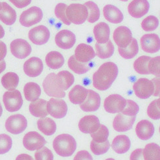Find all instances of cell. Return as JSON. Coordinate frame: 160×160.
I'll return each mask as SVG.
<instances>
[{
	"instance_id": "cell-1",
	"label": "cell",
	"mask_w": 160,
	"mask_h": 160,
	"mask_svg": "<svg viewBox=\"0 0 160 160\" xmlns=\"http://www.w3.org/2000/svg\"><path fill=\"white\" fill-rule=\"evenodd\" d=\"M118 69L115 63L107 62L102 64L93 73V86L99 91L109 89L117 78Z\"/></svg>"
},
{
	"instance_id": "cell-2",
	"label": "cell",
	"mask_w": 160,
	"mask_h": 160,
	"mask_svg": "<svg viewBox=\"0 0 160 160\" xmlns=\"http://www.w3.org/2000/svg\"><path fill=\"white\" fill-rule=\"evenodd\" d=\"M76 141L73 136L63 134L56 137L53 141V148L56 153L62 157H69L76 150Z\"/></svg>"
},
{
	"instance_id": "cell-3",
	"label": "cell",
	"mask_w": 160,
	"mask_h": 160,
	"mask_svg": "<svg viewBox=\"0 0 160 160\" xmlns=\"http://www.w3.org/2000/svg\"><path fill=\"white\" fill-rule=\"evenodd\" d=\"M66 14L70 22L75 25H81L87 20L88 11L84 5L72 3L67 8Z\"/></svg>"
},
{
	"instance_id": "cell-4",
	"label": "cell",
	"mask_w": 160,
	"mask_h": 160,
	"mask_svg": "<svg viewBox=\"0 0 160 160\" xmlns=\"http://www.w3.org/2000/svg\"><path fill=\"white\" fill-rule=\"evenodd\" d=\"M42 86L46 94L52 98H63L66 96V93L61 89L56 74L54 73H50L46 77Z\"/></svg>"
},
{
	"instance_id": "cell-5",
	"label": "cell",
	"mask_w": 160,
	"mask_h": 160,
	"mask_svg": "<svg viewBox=\"0 0 160 160\" xmlns=\"http://www.w3.org/2000/svg\"><path fill=\"white\" fill-rule=\"evenodd\" d=\"M3 102L5 108L8 111L13 112L18 111L21 108L23 100L19 90L8 91L3 95Z\"/></svg>"
},
{
	"instance_id": "cell-6",
	"label": "cell",
	"mask_w": 160,
	"mask_h": 160,
	"mask_svg": "<svg viewBox=\"0 0 160 160\" xmlns=\"http://www.w3.org/2000/svg\"><path fill=\"white\" fill-rule=\"evenodd\" d=\"M43 18L42 9L34 6L23 11L20 16L19 22L21 25L30 27L41 22Z\"/></svg>"
},
{
	"instance_id": "cell-7",
	"label": "cell",
	"mask_w": 160,
	"mask_h": 160,
	"mask_svg": "<svg viewBox=\"0 0 160 160\" xmlns=\"http://www.w3.org/2000/svg\"><path fill=\"white\" fill-rule=\"evenodd\" d=\"M133 90L138 98L146 99L150 98L153 94L155 88L152 80L146 78H140L134 83Z\"/></svg>"
},
{
	"instance_id": "cell-8",
	"label": "cell",
	"mask_w": 160,
	"mask_h": 160,
	"mask_svg": "<svg viewBox=\"0 0 160 160\" xmlns=\"http://www.w3.org/2000/svg\"><path fill=\"white\" fill-rule=\"evenodd\" d=\"M27 127L26 118L20 114L11 115L5 122V128L9 132L13 134H19L24 132Z\"/></svg>"
},
{
	"instance_id": "cell-9",
	"label": "cell",
	"mask_w": 160,
	"mask_h": 160,
	"mask_svg": "<svg viewBox=\"0 0 160 160\" xmlns=\"http://www.w3.org/2000/svg\"><path fill=\"white\" fill-rule=\"evenodd\" d=\"M47 110L50 116L60 119L66 115L68 106L66 102L63 99L51 98L47 102Z\"/></svg>"
},
{
	"instance_id": "cell-10",
	"label": "cell",
	"mask_w": 160,
	"mask_h": 160,
	"mask_svg": "<svg viewBox=\"0 0 160 160\" xmlns=\"http://www.w3.org/2000/svg\"><path fill=\"white\" fill-rule=\"evenodd\" d=\"M47 141L44 137L35 131L27 133L22 140L24 147L29 151L38 150L44 147Z\"/></svg>"
},
{
	"instance_id": "cell-11",
	"label": "cell",
	"mask_w": 160,
	"mask_h": 160,
	"mask_svg": "<svg viewBox=\"0 0 160 160\" xmlns=\"http://www.w3.org/2000/svg\"><path fill=\"white\" fill-rule=\"evenodd\" d=\"M10 49L12 54L19 59H25L30 55L32 51L30 44L21 38L15 39L11 42Z\"/></svg>"
},
{
	"instance_id": "cell-12",
	"label": "cell",
	"mask_w": 160,
	"mask_h": 160,
	"mask_svg": "<svg viewBox=\"0 0 160 160\" xmlns=\"http://www.w3.org/2000/svg\"><path fill=\"white\" fill-rule=\"evenodd\" d=\"M126 105V99L118 94L111 95L104 101V108L107 112L111 114L121 112Z\"/></svg>"
},
{
	"instance_id": "cell-13",
	"label": "cell",
	"mask_w": 160,
	"mask_h": 160,
	"mask_svg": "<svg viewBox=\"0 0 160 160\" xmlns=\"http://www.w3.org/2000/svg\"><path fill=\"white\" fill-rule=\"evenodd\" d=\"M50 33L48 28L44 25H39L32 28L28 32V38L36 45H42L47 43L50 38Z\"/></svg>"
},
{
	"instance_id": "cell-14",
	"label": "cell",
	"mask_w": 160,
	"mask_h": 160,
	"mask_svg": "<svg viewBox=\"0 0 160 160\" xmlns=\"http://www.w3.org/2000/svg\"><path fill=\"white\" fill-rule=\"evenodd\" d=\"M142 49L148 53H156L160 49V40L156 34H146L140 38Z\"/></svg>"
},
{
	"instance_id": "cell-15",
	"label": "cell",
	"mask_w": 160,
	"mask_h": 160,
	"mask_svg": "<svg viewBox=\"0 0 160 160\" xmlns=\"http://www.w3.org/2000/svg\"><path fill=\"white\" fill-rule=\"evenodd\" d=\"M113 39L119 48H124L130 44L132 40V34L127 27L117 28L113 33Z\"/></svg>"
},
{
	"instance_id": "cell-16",
	"label": "cell",
	"mask_w": 160,
	"mask_h": 160,
	"mask_svg": "<svg viewBox=\"0 0 160 160\" xmlns=\"http://www.w3.org/2000/svg\"><path fill=\"white\" fill-rule=\"evenodd\" d=\"M76 41L74 34L68 30H62L56 34L55 42L58 47L62 49L68 50L72 48Z\"/></svg>"
},
{
	"instance_id": "cell-17",
	"label": "cell",
	"mask_w": 160,
	"mask_h": 160,
	"mask_svg": "<svg viewBox=\"0 0 160 160\" xmlns=\"http://www.w3.org/2000/svg\"><path fill=\"white\" fill-rule=\"evenodd\" d=\"M150 4L148 0H133L128 6L129 14L134 18L139 19L148 13Z\"/></svg>"
},
{
	"instance_id": "cell-18",
	"label": "cell",
	"mask_w": 160,
	"mask_h": 160,
	"mask_svg": "<svg viewBox=\"0 0 160 160\" xmlns=\"http://www.w3.org/2000/svg\"><path fill=\"white\" fill-rule=\"evenodd\" d=\"M42 61L37 57H32L27 60L23 65V70L26 75L31 78H35L41 74L43 71Z\"/></svg>"
},
{
	"instance_id": "cell-19",
	"label": "cell",
	"mask_w": 160,
	"mask_h": 160,
	"mask_svg": "<svg viewBox=\"0 0 160 160\" xmlns=\"http://www.w3.org/2000/svg\"><path fill=\"white\" fill-rule=\"evenodd\" d=\"M99 118L95 115H88L80 120L78 127L82 132L84 134H92L100 127Z\"/></svg>"
},
{
	"instance_id": "cell-20",
	"label": "cell",
	"mask_w": 160,
	"mask_h": 160,
	"mask_svg": "<svg viewBox=\"0 0 160 160\" xmlns=\"http://www.w3.org/2000/svg\"><path fill=\"white\" fill-rule=\"evenodd\" d=\"M100 105V95L94 91L88 89L87 98L82 104H80V108L85 112H94L99 109Z\"/></svg>"
},
{
	"instance_id": "cell-21",
	"label": "cell",
	"mask_w": 160,
	"mask_h": 160,
	"mask_svg": "<svg viewBox=\"0 0 160 160\" xmlns=\"http://www.w3.org/2000/svg\"><path fill=\"white\" fill-rule=\"evenodd\" d=\"M135 121L136 116L128 117L119 113L114 119L112 126L117 132H127L132 128Z\"/></svg>"
},
{
	"instance_id": "cell-22",
	"label": "cell",
	"mask_w": 160,
	"mask_h": 160,
	"mask_svg": "<svg viewBox=\"0 0 160 160\" xmlns=\"http://www.w3.org/2000/svg\"><path fill=\"white\" fill-rule=\"evenodd\" d=\"M76 59L82 63H88L95 56V52L91 46L82 43L79 44L75 50Z\"/></svg>"
},
{
	"instance_id": "cell-23",
	"label": "cell",
	"mask_w": 160,
	"mask_h": 160,
	"mask_svg": "<svg viewBox=\"0 0 160 160\" xmlns=\"http://www.w3.org/2000/svg\"><path fill=\"white\" fill-rule=\"evenodd\" d=\"M154 127L153 124L148 120H142L136 125V132L137 136L142 140L150 139L154 134Z\"/></svg>"
},
{
	"instance_id": "cell-24",
	"label": "cell",
	"mask_w": 160,
	"mask_h": 160,
	"mask_svg": "<svg viewBox=\"0 0 160 160\" xmlns=\"http://www.w3.org/2000/svg\"><path fill=\"white\" fill-rule=\"evenodd\" d=\"M103 15L108 22L114 24H118L124 19L121 11L112 5H107L103 8Z\"/></svg>"
},
{
	"instance_id": "cell-25",
	"label": "cell",
	"mask_w": 160,
	"mask_h": 160,
	"mask_svg": "<svg viewBox=\"0 0 160 160\" xmlns=\"http://www.w3.org/2000/svg\"><path fill=\"white\" fill-rule=\"evenodd\" d=\"M93 34L97 42L99 44L106 43L109 40V26L104 22H99L94 27Z\"/></svg>"
},
{
	"instance_id": "cell-26",
	"label": "cell",
	"mask_w": 160,
	"mask_h": 160,
	"mask_svg": "<svg viewBox=\"0 0 160 160\" xmlns=\"http://www.w3.org/2000/svg\"><path fill=\"white\" fill-rule=\"evenodd\" d=\"M17 19V13L15 9L6 2L2 3V9L0 10V21L7 25H12Z\"/></svg>"
},
{
	"instance_id": "cell-27",
	"label": "cell",
	"mask_w": 160,
	"mask_h": 160,
	"mask_svg": "<svg viewBox=\"0 0 160 160\" xmlns=\"http://www.w3.org/2000/svg\"><path fill=\"white\" fill-rule=\"evenodd\" d=\"M130 140L126 135H118L116 136L111 144L112 150L119 154L127 152L130 149Z\"/></svg>"
},
{
	"instance_id": "cell-28",
	"label": "cell",
	"mask_w": 160,
	"mask_h": 160,
	"mask_svg": "<svg viewBox=\"0 0 160 160\" xmlns=\"http://www.w3.org/2000/svg\"><path fill=\"white\" fill-rule=\"evenodd\" d=\"M88 89L82 85H77L74 86L69 92V99L71 102L75 105H80L86 99Z\"/></svg>"
},
{
	"instance_id": "cell-29",
	"label": "cell",
	"mask_w": 160,
	"mask_h": 160,
	"mask_svg": "<svg viewBox=\"0 0 160 160\" xmlns=\"http://www.w3.org/2000/svg\"><path fill=\"white\" fill-rule=\"evenodd\" d=\"M47 101L42 99H38L31 102L29 105V111L31 114L35 117H46L48 115L47 110Z\"/></svg>"
},
{
	"instance_id": "cell-30",
	"label": "cell",
	"mask_w": 160,
	"mask_h": 160,
	"mask_svg": "<svg viewBox=\"0 0 160 160\" xmlns=\"http://www.w3.org/2000/svg\"><path fill=\"white\" fill-rule=\"evenodd\" d=\"M47 65L53 70H57L62 68L64 64V58L61 53L57 51L50 52L45 58Z\"/></svg>"
},
{
	"instance_id": "cell-31",
	"label": "cell",
	"mask_w": 160,
	"mask_h": 160,
	"mask_svg": "<svg viewBox=\"0 0 160 160\" xmlns=\"http://www.w3.org/2000/svg\"><path fill=\"white\" fill-rule=\"evenodd\" d=\"M23 91L26 100L31 102L38 99L41 94V87L35 82H28L26 83Z\"/></svg>"
},
{
	"instance_id": "cell-32",
	"label": "cell",
	"mask_w": 160,
	"mask_h": 160,
	"mask_svg": "<svg viewBox=\"0 0 160 160\" xmlns=\"http://www.w3.org/2000/svg\"><path fill=\"white\" fill-rule=\"evenodd\" d=\"M38 129L47 136H51L55 133L56 130V122L52 118H41L37 121Z\"/></svg>"
},
{
	"instance_id": "cell-33",
	"label": "cell",
	"mask_w": 160,
	"mask_h": 160,
	"mask_svg": "<svg viewBox=\"0 0 160 160\" xmlns=\"http://www.w3.org/2000/svg\"><path fill=\"white\" fill-rule=\"evenodd\" d=\"M96 48V54L99 58L101 59H107L111 57L114 53V45L112 42L108 41L104 44H99L97 42L95 44Z\"/></svg>"
},
{
	"instance_id": "cell-34",
	"label": "cell",
	"mask_w": 160,
	"mask_h": 160,
	"mask_svg": "<svg viewBox=\"0 0 160 160\" xmlns=\"http://www.w3.org/2000/svg\"><path fill=\"white\" fill-rule=\"evenodd\" d=\"M119 54L124 59H132L138 53V44L136 38H132L130 44L126 48H118Z\"/></svg>"
},
{
	"instance_id": "cell-35",
	"label": "cell",
	"mask_w": 160,
	"mask_h": 160,
	"mask_svg": "<svg viewBox=\"0 0 160 160\" xmlns=\"http://www.w3.org/2000/svg\"><path fill=\"white\" fill-rule=\"evenodd\" d=\"M2 84L5 89L9 91H13L18 87L19 78L14 72H8L2 78Z\"/></svg>"
},
{
	"instance_id": "cell-36",
	"label": "cell",
	"mask_w": 160,
	"mask_h": 160,
	"mask_svg": "<svg viewBox=\"0 0 160 160\" xmlns=\"http://www.w3.org/2000/svg\"><path fill=\"white\" fill-rule=\"evenodd\" d=\"M57 79L60 86L63 91H66L69 89L75 81L73 74L68 71H61L56 74Z\"/></svg>"
},
{
	"instance_id": "cell-37",
	"label": "cell",
	"mask_w": 160,
	"mask_h": 160,
	"mask_svg": "<svg viewBox=\"0 0 160 160\" xmlns=\"http://www.w3.org/2000/svg\"><path fill=\"white\" fill-rule=\"evenodd\" d=\"M68 65L73 72L79 74V75L87 73L91 69L88 63H82L78 62L73 55L70 57L68 62Z\"/></svg>"
},
{
	"instance_id": "cell-38",
	"label": "cell",
	"mask_w": 160,
	"mask_h": 160,
	"mask_svg": "<svg viewBox=\"0 0 160 160\" xmlns=\"http://www.w3.org/2000/svg\"><path fill=\"white\" fill-rule=\"evenodd\" d=\"M144 160H160V148L155 143H150L143 150Z\"/></svg>"
},
{
	"instance_id": "cell-39",
	"label": "cell",
	"mask_w": 160,
	"mask_h": 160,
	"mask_svg": "<svg viewBox=\"0 0 160 160\" xmlns=\"http://www.w3.org/2000/svg\"><path fill=\"white\" fill-rule=\"evenodd\" d=\"M151 59V57L142 56L137 58L134 62V68L135 71L140 74L148 75L150 74L148 70V63Z\"/></svg>"
},
{
	"instance_id": "cell-40",
	"label": "cell",
	"mask_w": 160,
	"mask_h": 160,
	"mask_svg": "<svg viewBox=\"0 0 160 160\" xmlns=\"http://www.w3.org/2000/svg\"><path fill=\"white\" fill-rule=\"evenodd\" d=\"M84 5L87 8L88 11V21L90 23L98 21L100 18V10L98 5L93 2H87Z\"/></svg>"
},
{
	"instance_id": "cell-41",
	"label": "cell",
	"mask_w": 160,
	"mask_h": 160,
	"mask_svg": "<svg viewBox=\"0 0 160 160\" xmlns=\"http://www.w3.org/2000/svg\"><path fill=\"white\" fill-rule=\"evenodd\" d=\"M109 132L107 127L103 124H100L99 128L95 132L91 134L93 140L97 143H102L107 140Z\"/></svg>"
},
{
	"instance_id": "cell-42",
	"label": "cell",
	"mask_w": 160,
	"mask_h": 160,
	"mask_svg": "<svg viewBox=\"0 0 160 160\" xmlns=\"http://www.w3.org/2000/svg\"><path fill=\"white\" fill-rule=\"evenodd\" d=\"M110 146V143L108 140L102 143H97L92 140L91 142L90 148L91 150L92 151L95 155L99 156L107 152L108 149H109Z\"/></svg>"
},
{
	"instance_id": "cell-43",
	"label": "cell",
	"mask_w": 160,
	"mask_h": 160,
	"mask_svg": "<svg viewBox=\"0 0 160 160\" xmlns=\"http://www.w3.org/2000/svg\"><path fill=\"white\" fill-rule=\"evenodd\" d=\"M159 25V20L155 16L150 15L142 21L141 26L145 31H152L156 30Z\"/></svg>"
},
{
	"instance_id": "cell-44",
	"label": "cell",
	"mask_w": 160,
	"mask_h": 160,
	"mask_svg": "<svg viewBox=\"0 0 160 160\" xmlns=\"http://www.w3.org/2000/svg\"><path fill=\"white\" fill-rule=\"evenodd\" d=\"M160 99L153 101L149 105L147 109L148 115L153 120H159L160 118Z\"/></svg>"
},
{
	"instance_id": "cell-45",
	"label": "cell",
	"mask_w": 160,
	"mask_h": 160,
	"mask_svg": "<svg viewBox=\"0 0 160 160\" xmlns=\"http://www.w3.org/2000/svg\"><path fill=\"white\" fill-rule=\"evenodd\" d=\"M139 112V106L132 100H126V105L122 111V114L128 117L136 116Z\"/></svg>"
},
{
	"instance_id": "cell-46",
	"label": "cell",
	"mask_w": 160,
	"mask_h": 160,
	"mask_svg": "<svg viewBox=\"0 0 160 160\" xmlns=\"http://www.w3.org/2000/svg\"><path fill=\"white\" fill-rule=\"evenodd\" d=\"M67 8V5L62 3H60L56 6L54 9V13L56 18L59 19L62 22H64L66 25H70L71 22L68 19L66 14Z\"/></svg>"
},
{
	"instance_id": "cell-47",
	"label": "cell",
	"mask_w": 160,
	"mask_h": 160,
	"mask_svg": "<svg viewBox=\"0 0 160 160\" xmlns=\"http://www.w3.org/2000/svg\"><path fill=\"white\" fill-rule=\"evenodd\" d=\"M12 147V139L7 134H0V154L8 153Z\"/></svg>"
},
{
	"instance_id": "cell-48",
	"label": "cell",
	"mask_w": 160,
	"mask_h": 160,
	"mask_svg": "<svg viewBox=\"0 0 160 160\" xmlns=\"http://www.w3.org/2000/svg\"><path fill=\"white\" fill-rule=\"evenodd\" d=\"M36 160H53L54 155L48 148L42 147L35 154Z\"/></svg>"
},
{
	"instance_id": "cell-49",
	"label": "cell",
	"mask_w": 160,
	"mask_h": 160,
	"mask_svg": "<svg viewBox=\"0 0 160 160\" xmlns=\"http://www.w3.org/2000/svg\"><path fill=\"white\" fill-rule=\"evenodd\" d=\"M159 62L160 56H157L155 58H151L149 63H148V70L150 73L153 74L157 77H159Z\"/></svg>"
},
{
	"instance_id": "cell-50",
	"label": "cell",
	"mask_w": 160,
	"mask_h": 160,
	"mask_svg": "<svg viewBox=\"0 0 160 160\" xmlns=\"http://www.w3.org/2000/svg\"><path fill=\"white\" fill-rule=\"evenodd\" d=\"M73 160H93L91 154L85 150L79 151L77 153Z\"/></svg>"
},
{
	"instance_id": "cell-51",
	"label": "cell",
	"mask_w": 160,
	"mask_h": 160,
	"mask_svg": "<svg viewBox=\"0 0 160 160\" xmlns=\"http://www.w3.org/2000/svg\"><path fill=\"white\" fill-rule=\"evenodd\" d=\"M9 1L13 4L16 8L22 9L31 4L32 0H9Z\"/></svg>"
},
{
	"instance_id": "cell-52",
	"label": "cell",
	"mask_w": 160,
	"mask_h": 160,
	"mask_svg": "<svg viewBox=\"0 0 160 160\" xmlns=\"http://www.w3.org/2000/svg\"><path fill=\"white\" fill-rule=\"evenodd\" d=\"M130 160H144L143 155V149H136L130 154Z\"/></svg>"
},
{
	"instance_id": "cell-53",
	"label": "cell",
	"mask_w": 160,
	"mask_h": 160,
	"mask_svg": "<svg viewBox=\"0 0 160 160\" xmlns=\"http://www.w3.org/2000/svg\"><path fill=\"white\" fill-rule=\"evenodd\" d=\"M7 54V47L5 44L0 41V61L3 60L5 57L6 56Z\"/></svg>"
},
{
	"instance_id": "cell-54",
	"label": "cell",
	"mask_w": 160,
	"mask_h": 160,
	"mask_svg": "<svg viewBox=\"0 0 160 160\" xmlns=\"http://www.w3.org/2000/svg\"><path fill=\"white\" fill-rule=\"evenodd\" d=\"M152 81L154 84V88H155V90H154V93L153 95L159 96V77L155 78L153 79Z\"/></svg>"
},
{
	"instance_id": "cell-55",
	"label": "cell",
	"mask_w": 160,
	"mask_h": 160,
	"mask_svg": "<svg viewBox=\"0 0 160 160\" xmlns=\"http://www.w3.org/2000/svg\"><path fill=\"white\" fill-rule=\"evenodd\" d=\"M15 160H35L31 156L26 153H22L16 158Z\"/></svg>"
},
{
	"instance_id": "cell-56",
	"label": "cell",
	"mask_w": 160,
	"mask_h": 160,
	"mask_svg": "<svg viewBox=\"0 0 160 160\" xmlns=\"http://www.w3.org/2000/svg\"><path fill=\"white\" fill-rule=\"evenodd\" d=\"M6 68V63L4 60L0 61V73H2Z\"/></svg>"
},
{
	"instance_id": "cell-57",
	"label": "cell",
	"mask_w": 160,
	"mask_h": 160,
	"mask_svg": "<svg viewBox=\"0 0 160 160\" xmlns=\"http://www.w3.org/2000/svg\"><path fill=\"white\" fill-rule=\"evenodd\" d=\"M4 36H5V31L3 29V27L0 25V39L3 38Z\"/></svg>"
},
{
	"instance_id": "cell-58",
	"label": "cell",
	"mask_w": 160,
	"mask_h": 160,
	"mask_svg": "<svg viewBox=\"0 0 160 160\" xmlns=\"http://www.w3.org/2000/svg\"><path fill=\"white\" fill-rule=\"evenodd\" d=\"M2 113H3V108H2V107L1 103H0V117H2Z\"/></svg>"
},
{
	"instance_id": "cell-59",
	"label": "cell",
	"mask_w": 160,
	"mask_h": 160,
	"mask_svg": "<svg viewBox=\"0 0 160 160\" xmlns=\"http://www.w3.org/2000/svg\"><path fill=\"white\" fill-rule=\"evenodd\" d=\"M105 160H115V159H112V158H108V159H105Z\"/></svg>"
},
{
	"instance_id": "cell-60",
	"label": "cell",
	"mask_w": 160,
	"mask_h": 160,
	"mask_svg": "<svg viewBox=\"0 0 160 160\" xmlns=\"http://www.w3.org/2000/svg\"><path fill=\"white\" fill-rule=\"evenodd\" d=\"M1 9H2V3L0 2V10H1Z\"/></svg>"
},
{
	"instance_id": "cell-61",
	"label": "cell",
	"mask_w": 160,
	"mask_h": 160,
	"mask_svg": "<svg viewBox=\"0 0 160 160\" xmlns=\"http://www.w3.org/2000/svg\"><path fill=\"white\" fill-rule=\"evenodd\" d=\"M121 1H122V2H127V1H128V0H121Z\"/></svg>"
}]
</instances>
